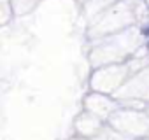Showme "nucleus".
Wrapping results in <instances>:
<instances>
[{
  "mask_svg": "<svg viewBox=\"0 0 149 140\" xmlns=\"http://www.w3.org/2000/svg\"><path fill=\"white\" fill-rule=\"evenodd\" d=\"M142 33H144V35H149V25H147V26H144V28H142Z\"/></svg>",
  "mask_w": 149,
  "mask_h": 140,
  "instance_id": "1",
  "label": "nucleus"
},
{
  "mask_svg": "<svg viewBox=\"0 0 149 140\" xmlns=\"http://www.w3.org/2000/svg\"><path fill=\"white\" fill-rule=\"evenodd\" d=\"M147 47H149V42H147Z\"/></svg>",
  "mask_w": 149,
  "mask_h": 140,
  "instance_id": "2",
  "label": "nucleus"
}]
</instances>
